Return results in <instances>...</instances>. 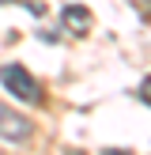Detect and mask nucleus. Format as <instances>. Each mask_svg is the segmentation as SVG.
I'll use <instances>...</instances> for the list:
<instances>
[{
  "instance_id": "7ed1b4c3",
  "label": "nucleus",
  "mask_w": 151,
  "mask_h": 155,
  "mask_svg": "<svg viewBox=\"0 0 151 155\" xmlns=\"http://www.w3.org/2000/svg\"><path fill=\"white\" fill-rule=\"evenodd\" d=\"M60 19H64V27L72 30V34H87V30H91V12L83 4H64Z\"/></svg>"
},
{
  "instance_id": "20e7f679",
  "label": "nucleus",
  "mask_w": 151,
  "mask_h": 155,
  "mask_svg": "<svg viewBox=\"0 0 151 155\" xmlns=\"http://www.w3.org/2000/svg\"><path fill=\"white\" fill-rule=\"evenodd\" d=\"M140 98H143V102L151 106V76H147V80H143V83H140Z\"/></svg>"
},
{
  "instance_id": "f257e3e1",
  "label": "nucleus",
  "mask_w": 151,
  "mask_h": 155,
  "mask_svg": "<svg viewBox=\"0 0 151 155\" xmlns=\"http://www.w3.org/2000/svg\"><path fill=\"white\" fill-rule=\"evenodd\" d=\"M0 83H4V91H8V95H15L19 102L42 106V83H38L23 64H4V68H0Z\"/></svg>"
},
{
  "instance_id": "39448f33",
  "label": "nucleus",
  "mask_w": 151,
  "mask_h": 155,
  "mask_svg": "<svg viewBox=\"0 0 151 155\" xmlns=\"http://www.w3.org/2000/svg\"><path fill=\"white\" fill-rule=\"evenodd\" d=\"M102 155H132V151H125V148H106Z\"/></svg>"
},
{
  "instance_id": "423d86ee",
  "label": "nucleus",
  "mask_w": 151,
  "mask_h": 155,
  "mask_svg": "<svg viewBox=\"0 0 151 155\" xmlns=\"http://www.w3.org/2000/svg\"><path fill=\"white\" fill-rule=\"evenodd\" d=\"M68 155H83V151H68Z\"/></svg>"
},
{
  "instance_id": "0eeeda50",
  "label": "nucleus",
  "mask_w": 151,
  "mask_h": 155,
  "mask_svg": "<svg viewBox=\"0 0 151 155\" xmlns=\"http://www.w3.org/2000/svg\"><path fill=\"white\" fill-rule=\"evenodd\" d=\"M0 4H8V0H0Z\"/></svg>"
},
{
  "instance_id": "f03ea898",
  "label": "nucleus",
  "mask_w": 151,
  "mask_h": 155,
  "mask_svg": "<svg viewBox=\"0 0 151 155\" xmlns=\"http://www.w3.org/2000/svg\"><path fill=\"white\" fill-rule=\"evenodd\" d=\"M30 133H34L30 117H23V114H15V110H8V106H0V140H8V144H27Z\"/></svg>"
}]
</instances>
